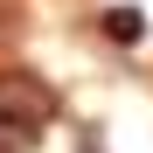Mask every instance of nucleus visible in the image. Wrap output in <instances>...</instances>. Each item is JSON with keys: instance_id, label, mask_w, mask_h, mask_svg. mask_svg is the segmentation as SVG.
Listing matches in <instances>:
<instances>
[{"instance_id": "obj_1", "label": "nucleus", "mask_w": 153, "mask_h": 153, "mask_svg": "<svg viewBox=\"0 0 153 153\" xmlns=\"http://www.w3.org/2000/svg\"><path fill=\"white\" fill-rule=\"evenodd\" d=\"M49 111H56V97H49L42 76H21V70H0V125H28L42 132Z\"/></svg>"}, {"instance_id": "obj_3", "label": "nucleus", "mask_w": 153, "mask_h": 153, "mask_svg": "<svg viewBox=\"0 0 153 153\" xmlns=\"http://www.w3.org/2000/svg\"><path fill=\"white\" fill-rule=\"evenodd\" d=\"M105 28H111V35H118V42H139V14H125V7H118V14H111V21H105Z\"/></svg>"}, {"instance_id": "obj_2", "label": "nucleus", "mask_w": 153, "mask_h": 153, "mask_svg": "<svg viewBox=\"0 0 153 153\" xmlns=\"http://www.w3.org/2000/svg\"><path fill=\"white\" fill-rule=\"evenodd\" d=\"M28 146H35L28 125H0V153H28Z\"/></svg>"}]
</instances>
